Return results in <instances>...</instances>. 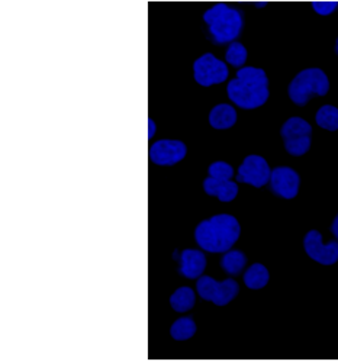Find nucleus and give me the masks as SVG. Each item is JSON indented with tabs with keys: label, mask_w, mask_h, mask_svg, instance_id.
I'll use <instances>...</instances> for the list:
<instances>
[{
	"label": "nucleus",
	"mask_w": 338,
	"mask_h": 361,
	"mask_svg": "<svg viewBox=\"0 0 338 361\" xmlns=\"http://www.w3.org/2000/svg\"><path fill=\"white\" fill-rule=\"evenodd\" d=\"M207 173H210L211 177L219 180H231L234 176V169L225 161H215L207 169Z\"/></svg>",
	"instance_id": "412c9836"
},
{
	"label": "nucleus",
	"mask_w": 338,
	"mask_h": 361,
	"mask_svg": "<svg viewBox=\"0 0 338 361\" xmlns=\"http://www.w3.org/2000/svg\"><path fill=\"white\" fill-rule=\"evenodd\" d=\"M301 178L299 174L291 167H276L272 170L270 188L272 192L282 199H294L299 192Z\"/></svg>",
	"instance_id": "9b49d317"
},
{
	"label": "nucleus",
	"mask_w": 338,
	"mask_h": 361,
	"mask_svg": "<svg viewBox=\"0 0 338 361\" xmlns=\"http://www.w3.org/2000/svg\"><path fill=\"white\" fill-rule=\"evenodd\" d=\"M195 303H196L195 292L188 286L179 288L170 298V305L176 312H188L195 306Z\"/></svg>",
	"instance_id": "f3484780"
},
{
	"label": "nucleus",
	"mask_w": 338,
	"mask_h": 361,
	"mask_svg": "<svg viewBox=\"0 0 338 361\" xmlns=\"http://www.w3.org/2000/svg\"><path fill=\"white\" fill-rule=\"evenodd\" d=\"M206 269V257L198 250H185L180 254V274L188 279H198Z\"/></svg>",
	"instance_id": "f8f14e48"
},
{
	"label": "nucleus",
	"mask_w": 338,
	"mask_h": 361,
	"mask_svg": "<svg viewBox=\"0 0 338 361\" xmlns=\"http://www.w3.org/2000/svg\"><path fill=\"white\" fill-rule=\"evenodd\" d=\"M286 151L294 157H302L309 151L312 142V126L299 116L286 121L280 130Z\"/></svg>",
	"instance_id": "39448f33"
},
{
	"label": "nucleus",
	"mask_w": 338,
	"mask_h": 361,
	"mask_svg": "<svg viewBox=\"0 0 338 361\" xmlns=\"http://www.w3.org/2000/svg\"><path fill=\"white\" fill-rule=\"evenodd\" d=\"M330 90V80L325 71L312 67L302 70L291 82L288 93L291 100L298 106H305L315 96H325Z\"/></svg>",
	"instance_id": "20e7f679"
},
{
	"label": "nucleus",
	"mask_w": 338,
	"mask_h": 361,
	"mask_svg": "<svg viewBox=\"0 0 338 361\" xmlns=\"http://www.w3.org/2000/svg\"><path fill=\"white\" fill-rule=\"evenodd\" d=\"M196 292L205 300H210L217 306H225L239 295L240 286L232 279L218 283L210 276H202L196 283Z\"/></svg>",
	"instance_id": "423d86ee"
},
{
	"label": "nucleus",
	"mask_w": 338,
	"mask_h": 361,
	"mask_svg": "<svg viewBox=\"0 0 338 361\" xmlns=\"http://www.w3.org/2000/svg\"><path fill=\"white\" fill-rule=\"evenodd\" d=\"M148 123H150V134H148V137L151 138V137L154 135V131H155V126H154V122H152V119H148Z\"/></svg>",
	"instance_id": "b1692460"
},
{
	"label": "nucleus",
	"mask_w": 338,
	"mask_h": 361,
	"mask_svg": "<svg viewBox=\"0 0 338 361\" xmlns=\"http://www.w3.org/2000/svg\"><path fill=\"white\" fill-rule=\"evenodd\" d=\"M227 93L234 105L241 109L251 111L263 106L270 96L266 71L257 67H241L236 79L228 83Z\"/></svg>",
	"instance_id": "f257e3e1"
},
{
	"label": "nucleus",
	"mask_w": 338,
	"mask_h": 361,
	"mask_svg": "<svg viewBox=\"0 0 338 361\" xmlns=\"http://www.w3.org/2000/svg\"><path fill=\"white\" fill-rule=\"evenodd\" d=\"M241 228L232 215H215L202 221L195 229L198 245L207 252H227L240 238Z\"/></svg>",
	"instance_id": "f03ea898"
},
{
	"label": "nucleus",
	"mask_w": 338,
	"mask_h": 361,
	"mask_svg": "<svg viewBox=\"0 0 338 361\" xmlns=\"http://www.w3.org/2000/svg\"><path fill=\"white\" fill-rule=\"evenodd\" d=\"M310 5L312 9L321 16H328L338 8L337 0H314Z\"/></svg>",
	"instance_id": "4be33fe9"
},
{
	"label": "nucleus",
	"mask_w": 338,
	"mask_h": 361,
	"mask_svg": "<svg viewBox=\"0 0 338 361\" xmlns=\"http://www.w3.org/2000/svg\"><path fill=\"white\" fill-rule=\"evenodd\" d=\"M315 121L322 130H327L331 133L337 131L338 130V108L332 105H324L322 108L318 109L315 115Z\"/></svg>",
	"instance_id": "a211bd4d"
},
{
	"label": "nucleus",
	"mask_w": 338,
	"mask_h": 361,
	"mask_svg": "<svg viewBox=\"0 0 338 361\" xmlns=\"http://www.w3.org/2000/svg\"><path fill=\"white\" fill-rule=\"evenodd\" d=\"M269 280H270L269 270L263 264H260V263L253 264L244 273V283H246V286L248 289H251V290L263 289L265 286H267Z\"/></svg>",
	"instance_id": "2eb2a0df"
},
{
	"label": "nucleus",
	"mask_w": 338,
	"mask_h": 361,
	"mask_svg": "<svg viewBox=\"0 0 338 361\" xmlns=\"http://www.w3.org/2000/svg\"><path fill=\"white\" fill-rule=\"evenodd\" d=\"M193 77L198 85L210 87L224 83L228 79V67L214 54L207 53L200 56L193 64Z\"/></svg>",
	"instance_id": "0eeeda50"
},
{
	"label": "nucleus",
	"mask_w": 338,
	"mask_h": 361,
	"mask_svg": "<svg viewBox=\"0 0 338 361\" xmlns=\"http://www.w3.org/2000/svg\"><path fill=\"white\" fill-rule=\"evenodd\" d=\"M335 53L338 54V38H337V42H335Z\"/></svg>",
	"instance_id": "393cba45"
},
{
	"label": "nucleus",
	"mask_w": 338,
	"mask_h": 361,
	"mask_svg": "<svg viewBox=\"0 0 338 361\" xmlns=\"http://www.w3.org/2000/svg\"><path fill=\"white\" fill-rule=\"evenodd\" d=\"M237 122V112L231 105L221 103L217 105L210 114V123L215 130H229Z\"/></svg>",
	"instance_id": "4468645a"
},
{
	"label": "nucleus",
	"mask_w": 338,
	"mask_h": 361,
	"mask_svg": "<svg viewBox=\"0 0 338 361\" xmlns=\"http://www.w3.org/2000/svg\"><path fill=\"white\" fill-rule=\"evenodd\" d=\"M186 145L177 140H160L150 147V160L157 166H174L186 157Z\"/></svg>",
	"instance_id": "9d476101"
},
{
	"label": "nucleus",
	"mask_w": 338,
	"mask_h": 361,
	"mask_svg": "<svg viewBox=\"0 0 338 361\" xmlns=\"http://www.w3.org/2000/svg\"><path fill=\"white\" fill-rule=\"evenodd\" d=\"M331 232L334 234V237L338 240V215L334 218L332 225H331Z\"/></svg>",
	"instance_id": "5701e85b"
},
{
	"label": "nucleus",
	"mask_w": 338,
	"mask_h": 361,
	"mask_svg": "<svg viewBox=\"0 0 338 361\" xmlns=\"http://www.w3.org/2000/svg\"><path fill=\"white\" fill-rule=\"evenodd\" d=\"M203 20L215 44H231L236 41L244 28V18L236 8L218 4L203 13Z\"/></svg>",
	"instance_id": "7ed1b4c3"
},
{
	"label": "nucleus",
	"mask_w": 338,
	"mask_h": 361,
	"mask_svg": "<svg viewBox=\"0 0 338 361\" xmlns=\"http://www.w3.org/2000/svg\"><path fill=\"white\" fill-rule=\"evenodd\" d=\"M195 332H196V324L192 318H180L170 328L171 337L176 341H186L193 337Z\"/></svg>",
	"instance_id": "6ab92c4d"
},
{
	"label": "nucleus",
	"mask_w": 338,
	"mask_h": 361,
	"mask_svg": "<svg viewBox=\"0 0 338 361\" xmlns=\"http://www.w3.org/2000/svg\"><path fill=\"white\" fill-rule=\"evenodd\" d=\"M203 190L210 196H217L221 202H232L239 195L237 183L231 182V180H219L211 176L205 178Z\"/></svg>",
	"instance_id": "ddd939ff"
},
{
	"label": "nucleus",
	"mask_w": 338,
	"mask_h": 361,
	"mask_svg": "<svg viewBox=\"0 0 338 361\" xmlns=\"http://www.w3.org/2000/svg\"><path fill=\"white\" fill-rule=\"evenodd\" d=\"M272 170L269 163L260 156H248L244 159L243 164L239 169L237 180L241 183L251 185L253 188H263L270 182Z\"/></svg>",
	"instance_id": "1a4fd4ad"
},
{
	"label": "nucleus",
	"mask_w": 338,
	"mask_h": 361,
	"mask_svg": "<svg viewBox=\"0 0 338 361\" xmlns=\"http://www.w3.org/2000/svg\"><path fill=\"white\" fill-rule=\"evenodd\" d=\"M225 60L229 66L241 68L247 61V48L241 42H231L225 53Z\"/></svg>",
	"instance_id": "aec40b11"
},
{
	"label": "nucleus",
	"mask_w": 338,
	"mask_h": 361,
	"mask_svg": "<svg viewBox=\"0 0 338 361\" xmlns=\"http://www.w3.org/2000/svg\"><path fill=\"white\" fill-rule=\"evenodd\" d=\"M247 264V257L243 251L239 250H232L227 251L221 260V267L224 269L225 273L231 276H239Z\"/></svg>",
	"instance_id": "dca6fc26"
},
{
	"label": "nucleus",
	"mask_w": 338,
	"mask_h": 361,
	"mask_svg": "<svg viewBox=\"0 0 338 361\" xmlns=\"http://www.w3.org/2000/svg\"><path fill=\"white\" fill-rule=\"evenodd\" d=\"M303 247L308 257L320 264L332 266L338 262V240H332L328 244H324L321 234L315 229L309 231L305 235Z\"/></svg>",
	"instance_id": "6e6552de"
}]
</instances>
